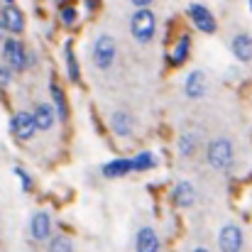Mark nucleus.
<instances>
[{"instance_id": "13", "label": "nucleus", "mask_w": 252, "mask_h": 252, "mask_svg": "<svg viewBox=\"0 0 252 252\" xmlns=\"http://www.w3.org/2000/svg\"><path fill=\"white\" fill-rule=\"evenodd\" d=\"M171 198H174V203H176L179 208L193 206V203H196V189H193V184H191V181H179V184L174 186V191H171Z\"/></svg>"}, {"instance_id": "15", "label": "nucleus", "mask_w": 252, "mask_h": 252, "mask_svg": "<svg viewBox=\"0 0 252 252\" xmlns=\"http://www.w3.org/2000/svg\"><path fill=\"white\" fill-rule=\"evenodd\" d=\"M110 127H113V132H115L118 137H127V135L132 132V118H130V113L115 110V113L110 115Z\"/></svg>"}, {"instance_id": "26", "label": "nucleus", "mask_w": 252, "mask_h": 252, "mask_svg": "<svg viewBox=\"0 0 252 252\" xmlns=\"http://www.w3.org/2000/svg\"><path fill=\"white\" fill-rule=\"evenodd\" d=\"M130 2H132L135 7H150V5H152V0H130Z\"/></svg>"}, {"instance_id": "20", "label": "nucleus", "mask_w": 252, "mask_h": 252, "mask_svg": "<svg viewBox=\"0 0 252 252\" xmlns=\"http://www.w3.org/2000/svg\"><path fill=\"white\" fill-rule=\"evenodd\" d=\"M64 57H66V74H69L71 84H79V81H81V71H79V62H76V54H74V49H71V42L66 44Z\"/></svg>"}, {"instance_id": "28", "label": "nucleus", "mask_w": 252, "mask_h": 252, "mask_svg": "<svg viewBox=\"0 0 252 252\" xmlns=\"http://www.w3.org/2000/svg\"><path fill=\"white\" fill-rule=\"evenodd\" d=\"M193 252H208V250H206V248H196Z\"/></svg>"}, {"instance_id": "1", "label": "nucleus", "mask_w": 252, "mask_h": 252, "mask_svg": "<svg viewBox=\"0 0 252 252\" xmlns=\"http://www.w3.org/2000/svg\"><path fill=\"white\" fill-rule=\"evenodd\" d=\"M130 32H132L135 42L150 44L155 39V32H157V17H155V12L150 7H137V12L130 20Z\"/></svg>"}, {"instance_id": "2", "label": "nucleus", "mask_w": 252, "mask_h": 252, "mask_svg": "<svg viewBox=\"0 0 252 252\" xmlns=\"http://www.w3.org/2000/svg\"><path fill=\"white\" fill-rule=\"evenodd\" d=\"M206 159H208V164L216 169V171H225V169H230L233 167V162H235L233 142L225 140V137L213 140V142L208 145V150H206Z\"/></svg>"}, {"instance_id": "3", "label": "nucleus", "mask_w": 252, "mask_h": 252, "mask_svg": "<svg viewBox=\"0 0 252 252\" xmlns=\"http://www.w3.org/2000/svg\"><path fill=\"white\" fill-rule=\"evenodd\" d=\"M115 57H118L115 39H113L110 34H98L95 42H93V64H95V69H98V71L113 69Z\"/></svg>"}, {"instance_id": "17", "label": "nucleus", "mask_w": 252, "mask_h": 252, "mask_svg": "<svg viewBox=\"0 0 252 252\" xmlns=\"http://www.w3.org/2000/svg\"><path fill=\"white\" fill-rule=\"evenodd\" d=\"M132 171V159H113L103 167V176L105 179H118V176H125Z\"/></svg>"}, {"instance_id": "22", "label": "nucleus", "mask_w": 252, "mask_h": 252, "mask_svg": "<svg viewBox=\"0 0 252 252\" xmlns=\"http://www.w3.org/2000/svg\"><path fill=\"white\" fill-rule=\"evenodd\" d=\"M49 252H74V245H71V240H69V238L57 235V238H52V240H49Z\"/></svg>"}, {"instance_id": "24", "label": "nucleus", "mask_w": 252, "mask_h": 252, "mask_svg": "<svg viewBox=\"0 0 252 252\" xmlns=\"http://www.w3.org/2000/svg\"><path fill=\"white\" fill-rule=\"evenodd\" d=\"M12 171H15V176L22 181V191H32V176H30V174H27L22 167H15Z\"/></svg>"}, {"instance_id": "18", "label": "nucleus", "mask_w": 252, "mask_h": 252, "mask_svg": "<svg viewBox=\"0 0 252 252\" xmlns=\"http://www.w3.org/2000/svg\"><path fill=\"white\" fill-rule=\"evenodd\" d=\"M49 93H52V108H54L57 118L59 120H66L69 118V110H66V98H64L62 88L57 84H49Z\"/></svg>"}, {"instance_id": "11", "label": "nucleus", "mask_w": 252, "mask_h": 252, "mask_svg": "<svg viewBox=\"0 0 252 252\" xmlns=\"http://www.w3.org/2000/svg\"><path fill=\"white\" fill-rule=\"evenodd\" d=\"M159 248H162V240H159L155 228L145 225V228L137 230V238H135V250L137 252H159Z\"/></svg>"}, {"instance_id": "5", "label": "nucleus", "mask_w": 252, "mask_h": 252, "mask_svg": "<svg viewBox=\"0 0 252 252\" xmlns=\"http://www.w3.org/2000/svg\"><path fill=\"white\" fill-rule=\"evenodd\" d=\"M218 248L220 252H240L243 250V230L235 223H228L218 233Z\"/></svg>"}, {"instance_id": "14", "label": "nucleus", "mask_w": 252, "mask_h": 252, "mask_svg": "<svg viewBox=\"0 0 252 252\" xmlns=\"http://www.w3.org/2000/svg\"><path fill=\"white\" fill-rule=\"evenodd\" d=\"M230 49H233V57L238 62H243V64L252 62V37L250 34H235Z\"/></svg>"}, {"instance_id": "7", "label": "nucleus", "mask_w": 252, "mask_h": 252, "mask_svg": "<svg viewBox=\"0 0 252 252\" xmlns=\"http://www.w3.org/2000/svg\"><path fill=\"white\" fill-rule=\"evenodd\" d=\"M189 17H191V20H193V25H196L201 32H206V34H213V32L218 30L216 17L208 12V7H203V5H198V2L189 5Z\"/></svg>"}, {"instance_id": "25", "label": "nucleus", "mask_w": 252, "mask_h": 252, "mask_svg": "<svg viewBox=\"0 0 252 252\" xmlns=\"http://www.w3.org/2000/svg\"><path fill=\"white\" fill-rule=\"evenodd\" d=\"M12 81V69L7 64H0V86H7Z\"/></svg>"}, {"instance_id": "27", "label": "nucleus", "mask_w": 252, "mask_h": 252, "mask_svg": "<svg viewBox=\"0 0 252 252\" xmlns=\"http://www.w3.org/2000/svg\"><path fill=\"white\" fill-rule=\"evenodd\" d=\"M86 7H88V10L93 12V10L98 7V0H86Z\"/></svg>"}, {"instance_id": "16", "label": "nucleus", "mask_w": 252, "mask_h": 252, "mask_svg": "<svg viewBox=\"0 0 252 252\" xmlns=\"http://www.w3.org/2000/svg\"><path fill=\"white\" fill-rule=\"evenodd\" d=\"M189 49H191V37L189 34H181L179 42H176V47H174V52L169 54V64L171 66H181L189 59Z\"/></svg>"}, {"instance_id": "29", "label": "nucleus", "mask_w": 252, "mask_h": 252, "mask_svg": "<svg viewBox=\"0 0 252 252\" xmlns=\"http://www.w3.org/2000/svg\"><path fill=\"white\" fill-rule=\"evenodd\" d=\"M5 2H7V5H12V2H15V0H5Z\"/></svg>"}, {"instance_id": "4", "label": "nucleus", "mask_w": 252, "mask_h": 252, "mask_svg": "<svg viewBox=\"0 0 252 252\" xmlns=\"http://www.w3.org/2000/svg\"><path fill=\"white\" fill-rule=\"evenodd\" d=\"M2 59H5V64L12 69V71H25L27 69V52H25V47H22V42H17V39H5V44H2Z\"/></svg>"}, {"instance_id": "8", "label": "nucleus", "mask_w": 252, "mask_h": 252, "mask_svg": "<svg viewBox=\"0 0 252 252\" xmlns=\"http://www.w3.org/2000/svg\"><path fill=\"white\" fill-rule=\"evenodd\" d=\"M0 30L12 32V34H20L25 30V17L15 5H7V7L0 10Z\"/></svg>"}, {"instance_id": "9", "label": "nucleus", "mask_w": 252, "mask_h": 252, "mask_svg": "<svg viewBox=\"0 0 252 252\" xmlns=\"http://www.w3.org/2000/svg\"><path fill=\"white\" fill-rule=\"evenodd\" d=\"M186 98H191V100H198V98H203L206 93H208V79H206V74L201 71V69H193L189 76H186Z\"/></svg>"}, {"instance_id": "10", "label": "nucleus", "mask_w": 252, "mask_h": 252, "mask_svg": "<svg viewBox=\"0 0 252 252\" xmlns=\"http://www.w3.org/2000/svg\"><path fill=\"white\" fill-rule=\"evenodd\" d=\"M30 115H32L34 127H37L39 132H49V130L54 127L57 113H54V108H52L49 103H37V105H34V110H32Z\"/></svg>"}, {"instance_id": "12", "label": "nucleus", "mask_w": 252, "mask_h": 252, "mask_svg": "<svg viewBox=\"0 0 252 252\" xmlns=\"http://www.w3.org/2000/svg\"><path fill=\"white\" fill-rule=\"evenodd\" d=\"M30 235L34 240H49V235H52V218H49V213L39 211V213L32 216V220H30Z\"/></svg>"}, {"instance_id": "19", "label": "nucleus", "mask_w": 252, "mask_h": 252, "mask_svg": "<svg viewBox=\"0 0 252 252\" xmlns=\"http://www.w3.org/2000/svg\"><path fill=\"white\" fill-rule=\"evenodd\" d=\"M196 147H198V135L196 132H184L179 137V155L181 157H193Z\"/></svg>"}, {"instance_id": "6", "label": "nucleus", "mask_w": 252, "mask_h": 252, "mask_svg": "<svg viewBox=\"0 0 252 252\" xmlns=\"http://www.w3.org/2000/svg\"><path fill=\"white\" fill-rule=\"evenodd\" d=\"M10 132H12L17 140H22V142L32 140V137H34V132H37L32 115H30V113H25V110H22V113H15V115H12V120H10Z\"/></svg>"}, {"instance_id": "21", "label": "nucleus", "mask_w": 252, "mask_h": 252, "mask_svg": "<svg viewBox=\"0 0 252 252\" xmlns=\"http://www.w3.org/2000/svg\"><path fill=\"white\" fill-rule=\"evenodd\" d=\"M157 164V157L150 155V152H140L135 159H132V171H147Z\"/></svg>"}, {"instance_id": "23", "label": "nucleus", "mask_w": 252, "mask_h": 252, "mask_svg": "<svg viewBox=\"0 0 252 252\" xmlns=\"http://www.w3.org/2000/svg\"><path fill=\"white\" fill-rule=\"evenodd\" d=\"M76 20H79V12H76V7H74V5H71V7H64V10H62V22H64L66 27L76 25Z\"/></svg>"}, {"instance_id": "30", "label": "nucleus", "mask_w": 252, "mask_h": 252, "mask_svg": "<svg viewBox=\"0 0 252 252\" xmlns=\"http://www.w3.org/2000/svg\"><path fill=\"white\" fill-rule=\"evenodd\" d=\"M250 10H252V0H250Z\"/></svg>"}]
</instances>
